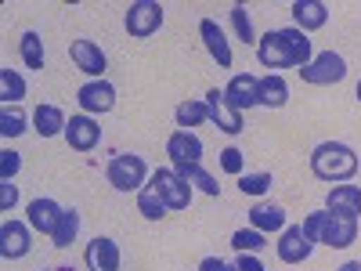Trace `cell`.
Returning <instances> with one entry per match:
<instances>
[{
  "mask_svg": "<svg viewBox=\"0 0 361 271\" xmlns=\"http://www.w3.org/2000/svg\"><path fill=\"white\" fill-rule=\"evenodd\" d=\"M257 58L271 73L293 69V66L304 69V66L314 62V47H311L307 33H300L296 25H289V29H271V33H264L257 40Z\"/></svg>",
  "mask_w": 361,
  "mask_h": 271,
  "instance_id": "obj_1",
  "label": "cell"
},
{
  "mask_svg": "<svg viewBox=\"0 0 361 271\" xmlns=\"http://www.w3.org/2000/svg\"><path fill=\"white\" fill-rule=\"evenodd\" d=\"M304 231L314 246L322 243V246H333V250H347L357 239V221L333 214V210H314V214L304 217Z\"/></svg>",
  "mask_w": 361,
  "mask_h": 271,
  "instance_id": "obj_2",
  "label": "cell"
},
{
  "mask_svg": "<svg viewBox=\"0 0 361 271\" xmlns=\"http://www.w3.org/2000/svg\"><path fill=\"white\" fill-rule=\"evenodd\" d=\"M311 170L318 181H350L357 174V152L343 141H322L311 152Z\"/></svg>",
  "mask_w": 361,
  "mask_h": 271,
  "instance_id": "obj_3",
  "label": "cell"
},
{
  "mask_svg": "<svg viewBox=\"0 0 361 271\" xmlns=\"http://www.w3.org/2000/svg\"><path fill=\"white\" fill-rule=\"evenodd\" d=\"M105 177L116 192H141L148 181V163L137 152H116L105 167Z\"/></svg>",
  "mask_w": 361,
  "mask_h": 271,
  "instance_id": "obj_4",
  "label": "cell"
},
{
  "mask_svg": "<svg viewBox=\"0 0 361 271\" xmlns=\"http://www.w3.org/2000/svg\"><path fill=\"white\" fill-rule=\"evenodd\" d=\"M148 185L159 192V199L166 203V210H188L192 206V185L173 167H159Z\"/></svg>",
  "mask_w": 361,
  "mask_h": 271,
  "instance_id": "obj_5",
  "label": "cell"
},
{
  "mask_svg": "<svg viewBox=\"0 0 361 271\" xmlns=\"http://www.w3.org/2000/svg\"><path fill=\"white\" fill-rule=\"evenodd\" d=\"M123 25H127V33L137 37V40L159 33V25H163V4H156V0H134V4L127 8V15H123Z\"/></svg>",
  "mask_w": 361,
  "mask_h": 271,
  "instance_id": "obj_6",
  "label": "cell"
},
{
  "mask_svg": "<svg viewBox=\"0 0 361 271\" xmlns=\"http://www.w3.org/2000/svg\"><path fill=\"white\" fill-rule=\"evenodd\" d=\"M347 76V58L336 54V51H322L311 66L300 69V80L304 83H314V87H325V83H340Z\"/></svg>",
  "mask_w": 361,
  "mask_h": 271,
  "instance_id": "obj_7",
  "label": "cell"
},
{
  "mask_svg": "<svg viewBox=\"0 0 361 271\" xmlns=\"http://www.w3.org/2000/svg\"><path fill=\"white\" fill-rule=\"evenodd\" d=\"M224 98L235 112H250L260 105V76H250V73H235L224 87Z\"/></svg>",
  "mask_w": 361,
  "mask_h": 271,
  "instance_id": "obj_8",
  "label": "cell"
},
{
  "mask_svg": "<svg viewBox=\"0 0 361 271\" xmlns=\"http://www.w3.org/2000/svg\"><path fill=\"white\" fill-rule=\"evenodd\" d=\"M76 102L87 116H102V112H112L116 109V87L109 80H87L80 90H76Z\"/></svg>",
  "mask_w": 361,
  "mask_h": 271,
  "instance_id": "obj_9",
  "label": "cell"
},
{
  "mask_svg": "<svg viewBox=\"0 0 361 271\" xmlns=\"http://www.w3.org/2000/svg\"><path fill=\"white\" fill-rule=\"evenodd\" d=\"M69 58L80 73H87L90 80H105V69H109V58L105 51L94 44V40H73L69 44Z\"/></svg>",
  "mask_w": 361,
  "mask_h": 271,
  "instance_id": "obj_10",
  "label": "cell"
},
{
  "mask_svg": "<svg viewBox=\"0 0 361 271\" xmlns=\"http://www.w3.org/2000/svg\"><path fill=\"white\" fill-rule=\"evenodd\" d=\"M275 250H279V260H282V264H304V260L314 253V243L307 239L304 224H289V228L279 235Z\"/></svg>",
  "mask_w": 361,
  "mask_h": 271,
  "instance_id": "obj_11",
  "label": "cell"
},
{
  "mask_svg": "<svg viewBox=\"0 0 361 271\" xmlns=\"http://www.w3.org/2000/svg\"><path fill=\"white\" fill-rule=\"evenodd\" d=\"M33 250V228L22 221H4L0 224V257L4 260H22Z\"/></svg>",
  "mask_w": 361,
  "mask_h": 271,
  "instance_id": "obj_12",
  "label": "cell"
},
{
  "mask_svg": "<svg viewBox=\"0 0 361 271\" xmlns=\"http://www.w3.org/2000/svg\"><path fill=\"white\" fill-rule=\"evenodd\" d=\"M83 264L90 271H119V264H123V253H119V243L109 235H98L90 239L87 250H83Z\"/></svg>",
  "mask_w": 361,
  "mask_h": 271,
  "instance_id": "obj_13",
  "label": "cell"
},
{
  "mask_svg": "<svg viewBox=\"0 0 361 271\" xmlns=\"http://www.w3.org/2000/svg\"><path fill=\"white\" fill-rule=\"evenodd\" d=\"M206 105H209V119L224 131V134H238L243 131V112H235L231 105H228V98H224V87H209L206 90Z\"/></svg>",
  "mask_w": 361,
  "mask_h": 271,
  "instance_id": "obj_14",
  "label": "cell"
},
{
  "mask_svg": "<svg viewBox=\"0 0 361 271\" xmlns=\"http://www.w3.org/2000/svg\"><path fill=\"white\" fill-rule=\"evenodd\" d=\"M66 141H69V148H76V152H90V148H98V141H102L98 119L87 116V112L73 116L69 127H66Z\"/></svg>",
  "mask_w": 361,
  "mask_h": 271,
  "instance_id": "obj_15",
  "label": "cell"
},
{
  "mask_svg": "<svg viewBox=\"0 0 361 271\" xmlns=\"http://www.w3.org/2000/svg\"><path fill=\"white\" fill-rule=\"evenodd\" d=\"M58 221H62V206H58L54 199H47V195H40V199H33L25 206V224L33 231H40V235H54Z\"/></svg>",
  "mask_w": 361,
  "mask_h": 271,
  "instance_id": "obj_16",
  "label": "cell"
},
{
  "mask_svg": "<svg viewBox=\"0 0 361 271\" xmlns=\"http://www.w3.org/2000/svg\"><path fill=\"white\" fill-rule=\"evenodd\" d=\"M166 156L173 163H202V141L195 131H173L166 138Z\"/></svg>",
  "mask_w": 361,
  "mask_h": 271,
  "instance_id": "obj_17",
  "label": "cell"
},
{
  "mask_svg": "<svg viewBox=\"0 0 361 271\" xmlns=\"http://www.w3.org/2000/svg\"><path fill=\"white\" fill-rule=\"evenodd\" d=\"M199 37H202L209 58H214L221 69H228V66H231V44H228V37H224V29H221L214 18H202V22H199Z\"/></svg>",
  "mask_w": 361,
  "mask_h": 271,
  "instance_id": "obj_18",
  "label": "cell"
},
{
  "mask_svg": "<svg viewBox=\"0 0 361 271\" xmlns=\"http://www.w3.org/2000/svg\"><path fill=\"white\" fill-rule=\"evenodd\" d=\"M289 11H293V22H296L300 33H314V29H322L329 22V8L322 0H296Z\"/></svg>",
  "mask_w": 361,
  "mask_h": 271,
  "instance_id": "obj_19",
  "label": "cell"
},
{
  "mask_svg": "<svg viewBox=\"0 0 361 271\" xmlns=\"http://www.w3.org/2000/svg\"><path fill=\"white\" fill-rule=\"evenodd\" d=\"M250 224H253L257 231H264V235L289 228V224H286V210H282L279 203H257V206L250 210Z\"/></svg>",
  "mask_w": 361,
  "mask_h": 271,
  "instance_id": "obj_20",
  "label": "cell"
},
{
  "mask_svg": "<svg viewBox=\"0 0 361 271\" xmlns=\"http://www.w3.org/2000/svg\"><path fill=\"white\" fill-rule=\"evenodd\" d=\"M325 210H333V214H343V217H361V188L357 185H336L329 192V203Z\"/></svg>",
  "mask_w": 361,
  "mask_h": 271,
  "instance_id": "obj_21",
  "label": "cell"
},
{
  "mask_svg": "<svg viewBox=\"0 0 361 271\" xmlns=\"http://www.w3.org/2000/svg\"><path fill=\"white\" fill-rule=\"evenodd\" d=\"M33 127H37L40 138H54V134H66L69 119H66V112L58 109V105H37V112H33Z\"/></svg>",
  "mask_w": 361,
  "mask_h": 271,
  "instance_id": "obj_22",
  "label": "cell"
},
{
  "mask_svg": "<svg viewBox=\"0 0 361 271\" xmlns=\"http://www.w3.org/2000/svg\"><path fill=\"white\" fill-rule=\"evenodd\" d=\"M173 170L188 181L192 188H199V192H206V195H221V185H217V177L209 174V170H202V163H173Z\"/></svg>",
  "mask_w": 361,
  "mask_h": 271,
  "instance_id": "obj_23",
  "label": "cell"
},
{
  "mask_svg": "<svg viewBox=\"0 0 361 271\" xmlns=\"http://www.w3.org/2000/svg\"><path fill=\"white\" fill-rule=\"evenodd\" d=\"M286 102H289V83L279 73L260 76V105L264 109H282Z\"/></svg>",
  "mask_w": 361,
  "mask_h": 271,
  "instance_id": "obj_24",
  "label": "cell"
},
{
  "mask_svg": "<svg viewBox=\"0 0 361 271\" xmlns=\"http://www.w3.org/2000/svg\"><path fill=\"white\" fill-rule=\"evenodd\" d=\"M173 116H177L180 131H192V127H199V124L209 119V105H206V98H188V102H180L173 109Z\"/></svg>",
  "mask_w": 361,
  "mask_h": 271,
  "instance_id": "obj_25",
  "label": "cell"
},
{
  "mask_svg": "<svg viewBox=\"0 0 361 271\" xmlns=\"http://www.w3.org/2000/svg\"><path fill=\"white\" fill-rule=\"evenodd\" d=\"M22 98H25V80L15 69H0V102H4V109L18 105Z\"/></svg>",
  "mask_w": 361,
  "mask_h": 271,
  "instance_id": "obj_26",
  "label": "cell"
},
{
  "mask_svg": "<svg viewBox=\"0 0 361 271\" xmlns=\"http://www.w3.org/2000/svg\"><path fill=\"white\" fill-rule=\"evenodd\" d=\"M137 214H141L145 221H163V217H166V203L159 199V192H156L152 185H145V188L137 192Z\"/></svg>",
  "mask_w": 361,
  "mask_h": 271,
  "instance_id": "obj_27",
  "label": "cell"
},
{
  "mask_svg": "<svg viewBox=\"0 0 361 271\" xmlns=\"http://www.w3.org/2000/svg\"><path fill=\"white\" fill-rule=\"evenodd\" d=\"M76 235H80V214H76V210H62V221H58L51 243H54L58 250H66V246H73Z\"/></svg>",
  "mask_w": 361,
  "mask_h": 271,
  "instance_id": "obj_28",
  "label": "cell"
},
{
  "mask_svg": "<svg viewBox=\"0 0 361 271\" xmlns=\"http://www.w3.org/2000/svg\"><path fill=\"white\" fill-rule=\"evenodd\" d=\"M18 51H22V62L29 66V69H44V40H40V33H22V40H18Z\"/></svg>",
  "mask_w": 361,
  "mask_h": 271,
  "instance_id": "obj_29",
  "label": "cell"
},
{
  "mask_svg": "<svg viewBox=\"0 0 361 271\" xmlns=\"http://www.w3.org/2000/svg\"><path fill=\"white\" fill-rule=\"evenodd\" d=\"M231 246H235L238 253H257V250L267 246V235L257 231V228H238V231L231 235Z\"/></svg>",
  "mask_w": 361,
  "mask_h": 271,
  "instance_id": "obj_30",
  "label": "cell"
},
{
  "mask_svg": "<svg viewBox=\"0 0 361 271\" xmlns=\"http://www.w3.org/2000/svg\"><path fill=\"white\" fill-rule=\"evenodd\" d=\"M271 185H275V177H271L267 170H257V174H243V177H238V192H243V195H264Z\"/></svg>",
  "mask_w": 361,
  "mask_h": 271,
  "instance_id": "obj_31",
  "label": "cell"
},
{
  "mask_svg": "<svg viewBox=\"0 0 361 271\" xmlns=\"http://www.w3.org/2000/svg\"><path fill=\"white\" fill-rule=\"evenodd\" d=\"M231 25H235V33H238V40H246V44H257V37H253V22H250V11H246V4H231Z\"/></svg>",
  "mask_w": 361,
  "mask_h": 271,
  "instance_id": "obj_32",
  "label": "cell"
},
{
  "mask_svg": "<svg viewBox=\"0 0 361 271\" xmlns=\"http://www.w3.org/2000/svg\"><path fill=\"white\" fill-rule=\"evenodd\" d=\"M22 131H25V116H22L18 109H15V112H11V109L0 112V134H4V138H18Z\"/></svg>",
  "mask_w": 361,
  "mask_h": 271,
  "instance_id": "obj_33",
  "label": "cell"
},
{
  "mask_svg": "<svg viewBox=\"0 0 361 271\" xmlns=\"http://www.w3.org/2000/svg\"><path fill=\"white\" fill-rule=\"evenodd\" d=\"M221 167L228 170V174H235V177H243V167H246V156L243 152H238V148H224V152H221Z\"/></svg>",
  "mask_w": 361,
  "mask_h": 271,
  "instance_id": "obj_34",
  "label": "cell"
},
{
  "mask_svg": "<svg viewBox=\"0 0 361 271\" xmlns=\"http://www.w3.org/2000/svg\"><path fill=\"white\" fill-rule=\"evenodd\" d=\"M18 170H22V156L11 152V148H4V152H0V181H11Z\"/></svg>",
  "mask_w": 361,
  "mask_h": 271,
  "instance_id": "obj_35",
  "label": "cell"
},
{
  "mask_svg": "<svg viewBox=\"0 0 361 271\" xmlns=\"http://www.w3.org/2000/svg\"><path fill=\"white\" fill-rule=\"evenodd\" d=\"M15 203H18V185L4 181V185H0V210H11Z\"/></svg>",
  "mask_w": 361,
  "mask_h": 271,
  "instance_id": "obj_36",
  "label": "cell"
},
{
  "mask_svg": "<svg viewBox=\"0 0 361 271\" xmlns=\"http://www.w3.org/2000/svg\"><path fill=\"white\" fill-rule=\"evenodd\" d=\"M235 267H238V271H267V267H264V264H260V260H257L253 253H238Z\"/></svg>",
  "mask_w": 361,
  "mask_h": 271,
  "instance_id": "obj_37",
  "label": "cell"
},
{
  "mask_svg": "<svg viewBox=\"0 0 361 271\" xmlns=\"http://www.w3.org/2000/svg\"><path fill=\"white\" fill-rule=\"evenodd\" d=\"M199 271H238V267L228 264V260H221V257H206V260L199 264Z\"/></svg>",
  "mask_w": 361,
  "mask_h": 271,
  "instance_id": "obj_38",
  "label": "cell"
},
{
  "mask_svg": "<svg viewBox=\"0 0 361 271\" xmlns=\"http://www.w3.org/2000/svg\"><path fill=\"white\" fill-rule=\"evenodd\" d=\"M336 271H361V260H347V264H340Z\"/></svg>",
  "mask_w": 361,
  "mask_h": 271,
  "instance_id": "obj_39",
  "label": "cell"
},
{
  "mask_svg": "<svg viewBox=\"0 0 361 271\" xmlns=\"http://www.w3.org/2000/svg\"><path fill=\"white\" fill-rule=\"evenodd\" d=\"M54 271H76V267H54Z\"/></svg>",
  "mask_w": 361,
  "mask_h": 271,
  "instance_id": "obj_40",
  "label": "cell"
},
{
  "mask_svg": "<svg viewBox=\"0 0 361 271\" xmlns=\"http://www.w3.org/2000/svg\"><path fill=\"white\" fill-rule=\"evenodd\" d=\"M357 102H361V80H357Z\"/></svg>",
  "mask_w": 361,
  "mask_h": 271,
  "instance_id": "obj_41",
  "label": "cell"
}]
</instances>
